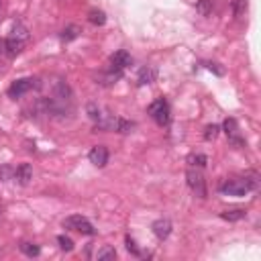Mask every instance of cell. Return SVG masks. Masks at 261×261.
<instances>
[{"instance_id": "5b68a950", "label": "cell", "mask_w": 261, "mask_h": 261, "mask_svg": "<svg viewBox=\"0 0 261 261\" xmlns=\"http://www.w3.org/2000/svg\"><path fill=\"white\" fill-rule=\"evenodd\" d=\"M63 228H70V231H78V233H82V235H94V233H96L94 224H92L88 218L80 216V214H74V216H68V218H65V220H63Z\"/></svg>"}, {"instance_id": "8fae6325", "label": "cell", "mask_w": 261, "mask_h": 261, "mask_svg": "<svg viewBox=\"0 0 261 261\" xmlns=\"http://www.w3.org/2000/svg\"><path fill=\"white\" fill-rule=\"evenodd\" d=\"M237 130H239V128H237V120H235V118H226V120H224V133H226L228 137H231L233 143L243 145V141L237 137Z\"/></svg>"}, {"instance_id": "d4e9b609", "label": "cell", "mask_w": 261, "mask_h": 261, "mask_svg": "<svg viewBox=\"0 0 261 261\" xmlns=\"http://www.w3.org/2000/svg\"><path fill=\"white\" fill-rule=\"evenodd\" d=\"M0 9H3V0H0Z\"/></svg>"}, {"instance_id": "ac0fdd59", "label": "cell", "mask_w": 261, "mask_h": 261, "mask_svg": "<svg viewBox=\"0 0 261 261\" xmlns=\"http://www.w3.org/2000/svg\"><path fill=\"white\" fill-rule=\"evenodd\" d=\"M231 9H233V15L237 19L245 17V13H247V0H231Z\"/></svg>"}, {"instance_id": "9c48e42d", "label": "cell", "mask_w": 261, "mask_h": 261, "mask_svg": "<svg viewBox=\"0 0 261 261\" xmlns=\"http://www.w3.org/2000/svg\"><path fill=\"white\" fill-rule=\"evenodd\" d=\"M151 231H153V235H155L159 241H166V239L172 235V220H168V218L155 220V222L151 224Z\"/></svg>"}, {"instance_id": "277c9868", "label": "cell", "mask_w": 261, "mask_h": 261, "mask_svg": "<svg viewBox=\"0 0 261 261\" xmlns=\"http://www.w3.org/2000/svg\"><path fill=\"white\" fill-rule=\"evenodd\" d=\"M186 180H188V186H190V190L198 196V198H206V180H204V176H202V172H200V168H190L188 170V174H186Z\"/></svg>"}, {"instance_id": "30bf717a", "label": "cell", "mask_w": 261, "mask_h": 261, "mask_svg": "<svg viewBox=\"0 0 261 261\" xmlns=\"http://www.w3.org/2000/svg\"><path fill=\"white\" fill-rule=\"evenodd\" d=\"M15 180L21 184V186H27L31 180H33V168L29 163H21V166L15 170Z\"/></svg>"}, {"instance_id": "7402d4cb", "label": "cell", "mask_w": 261, "mask_h": 261, "mask_svg": "<svg viewBox=\"0 0 261 261\" xmlns=\"http://www.w3.org/2000/svg\"><path fill=\"white\" fill-rule=\"evenodd\" d=\"M57 243H59V249H61V251H68V253H70V251L74 249V241H72L70 237H65V235H59V237H57Z\"/></svg>"}, {"instance_id": "7a4b0ae2", "label": "cell", "mask_w": 261, "mask_h": 261, "mask_svg": "<svg viewBox=\"0 0 261 261\" xmlns=\"http://www.w3.org/2000/svg\"><path fill=\"white\" fill-rule=\"evenodd\" d=\"M25 41H27V29L23 25H17L13 29V33L5 41V51L9 57H17L23 49H25Z\"/></svg>"}, {"instance_id": "603a6c76", "label": "cell", "mask_w": 261, "mask_h": 261, "mask_svg": "<svg viewBox=\"0 0 261 261\" xmlns=\"http://www.w3.org/2000/svg\"><path fill=\"white\" fill-rule=\"evenodd\" d=\"M78 33H80V29H78L76 25H72V27H68V29H63L61 39H63V41H72V39L78 37Z\"/></svg>"}, {"instance_id": "cb8c5ba5", "label": "cell", "mask_w": 261, "mask_h": 261, "mask_svg": "<svg viewBox=\"0 0 261 261\" xmlns=\"http://www.w3.org/2000/svg\"><path fill=\"white\" fill-rule=\"evenodd\" d=\"M124 243H126V249H128L130 253H133V255H137V257L141 255V251H139V247H137V243H135L133 239H130V237H126V239H124Z\"/></svg>"}, {"instance_id": "6da1fadb", "label": "cell", "mask_w": 261, "mask_h": 261, "mask_svg": "<svg viewBox=\"0 0 261 261\" xmlns=\"http://www.w3.org/2000/svg\"><path fill=\"white\" fill-rule=\"evenodd\" d=\"M257 188V176L253 174L251 180L249 178H233V180H226L224 184H220V194L224 196H237V198H241V196L249 194L251 190Z\"/></svg>"}, {"instance_id": "d6986e66", "label": "cell", "mask_w": 261, "mask_h": 261, "mask_svg": "<svg viewBox=\"0 0 261 261\" xmlns=\"http://www.w3.org/2000/svg\"><path fill=\"white\" fill-rule=\"evenodd\" d=\"M21 251H23L27 257H39V253H41L39 245H35V243H27V241L21 243Z\"/></svg>"}, {"instance_id": "8992f818", "label": "cell", "mask_w": 261, "mask_h": 261, "mask_svg": "<svg viewBox=\"0 0 261 261\" xmlns=\"http://www.w3.org/2000/svg\"><path fill=\"white\" fill-rule=\"evenodd\" d=\"M35 88V80L33 78H21V80H15L11 86H9V96L11 98H21V96H25L29 90H33Z\"/></svg>"}, {"instance_id": "ba28073f", "label": "cell", "mask_w": 261, "mask_h": 261, "mask_svg": "<svg viewBox=\"0 0 261 261\" xmlns=\"http://www.w3.org/2000/svg\"><path fill=\"white\" fill-rule=\"evenodd\" d=\"M88 159H90V163H94L96 168H104L108 163V149L104 145H96V147L90 149Z\"/></svg>"}, {"instance_id": "e0dca14e", "label": "cell", "mask_w": 261, "mask_h": 261, "mask_svg": "<svg viewBox=\"0 0 261 261\" xmlns=\"http://www.w3.org/2000/svg\"><path fill=\"white\" fill-rule=\"evenodd\" d=\"M196 11H198L202 17L212 15V11H214V0H198V5H196Z\"/></svg>"}, {"instance_id": "5bb4252c", "label": "cell", "mask_w": 261, "mask_h": 261, "mask_svg": "<svg viewBox=\"0 0 261 261\" xmlns=\"http://www.w3.org/2000/svg\"><path fill=\"white\" fill-rule=\"evenodd\" d=\"M88 21H90L92 25H96V27H102V25L106 23V13H104V11H98V9H92V11L88 13Z\"/></svg>"}, {"instance_id": "4fadbf2b", "label": "cell", "mask_w": 261, "mask_h": 261, "mask_svg": "<svg viewBox=\"0 0 261 261\" xmlns=\"http://www.w3.org/2000/svg\"><path fill=\"white\" fill-rule=\"evenodd\" d=\"M155 78H157V72H155L153 68H143V70L139 72V78H137V82H139V86H145V84H151V82H155Z\"/></svg>"}, {"instance_id": "44dd1931", "label": "cell", "mask_w": 261, "mask_h": 261, "mask_svg": "<svg viewBox=\"0 0 261 261\" xmlns=\"http://www.w3.org/2000/svg\"><path fill=\"white\" fill-rule=\"evenodd\" d=\"M100 261H108V259H116V251L112 249V247H102L100 251H98V255H96Z\"/></svg>"}, {"instance_id": "52a82bcc", "label": "cell", "mask_w": 261, "mask_h": 261, "mask_svg": "<svg viewBox=\"0 0 261 261\" xmlns=\"http://www.w3.org/2000/svg\"><path fill=\"white\" fill-rule=\"evenodd\" d=\"M130 63H133V57H130L124 49H120V51L112 53V57H110V70L116 72V74H122Z\"/></svg>"}, {"instance_id": "9a60e30c", "label": "cell", "mask_w": 261, "mask_h": 261, "mask_svg": "<svg viewBox=\"0 0 261 261\" xmlns=\"http://www.w3.org/2000/svg\"><path fill=\"white\" fill-rule=\"evenodd\" d=\"M220 218H224V220H228V222H237V220L245 218V210H243V208L224 210V212H220Z\"/></svg>"}, {"instance_id": "3957f363", "label": "cell", "mask_w": 261, "mask_h": 261, "mask_svg": "<svg viewBox=\"0 0 261 261\" xmlns=\"http://www.w3.org/2000/svg\"><path fill=\"white\" fill-rule=\"evenodd\" d=\"M147 112L159 126H168L170 120H172V110H170V104H168L166 98H157L155 102H151Z\"/></svg>"}, {"instance_id": "2e32d148", "label": "cell", "mask_w": 261, "mask_h": 261, "mask_svg": "<svg viewBox=\"0 0 261 261\" xmlns=\"http://www.w3.org/2000/svg\"><path fill=\"white\" fill-rule=\"evenodd\" d=\"M133 128H135V122L124 120V118H116V122H114V130H116V133H122V135L130 133Z\"/></svg>"}, {"instance_id": "ffe728a7", "label": "cell", "mask_w": 261, "mask_h": 261, "mask_svg": "<svg viewBox=\"0 0 261 261\" xmlns=\"http://www.w3.org/2000/svg\"><path fill=\"white\" fill-rule=\"evenodd\" d=\"M218 133H220V126H218V124H208V126L204 128V139H206V141H214V139L218 137Z\"/></svg>"}, {"instance_id": "7c38bea8", "label": "cell", "mask_w": 261, "mask_h": 261, "mask_svg": "<svg viewBox=\"0 0 261 261\" xmlns=\"http://www.w3.org/2000/svg\"><path fill=\"white\" fill-rule=\"evenodd\" d=\"M186 161H188V166H190V168H200V170H202V168L206 166V163H208V157L202 155V153H192V155H188Z\"/></svg>"}]
</instances>
